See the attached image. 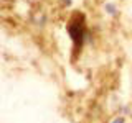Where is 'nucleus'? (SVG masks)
Returning a JSON list of instances; mask_svg holds the SVG:
<instances>
[{
    "label": "nucleus",
    "mask_w": 132,
    "mask_h": 123,
    "mask_svg": "<svg viewBox=\"0 0 132 123\" xmlns=\"http://www.w3.org/2000/svg\"><path fill=\"white\" fill-rule=\"evenodd\" d=\"M68 33L71 36L74 49H79L82 46V41L86 36V25H84V16L81 13H74L68 23Z\"/></svg>",
    "instance_id": "1"
},
{
    "label": "nucleus",
    "mask_w": 132,
    "mask_h": 123,
    "mask_svg": "<svg viewBox=\"0 0 132 123\" xmlns=\"http://www.w3.org/2000/svg\"><path fill=\"white\" fill-rule=\"evenodd\" d=\"M104 8H106V12H107L109 15H114V13H116V7H114V3H106Z\"/></svg>",
    "instance_id": "2"
},
{
    "label": "nucleus",
    "mask_w": 132,
    "mask_h": 123,
    "mask_svg": "<svg viewBox=\"0 0 132 123\" xmlns=\"http://www.w3.org/2000/svg\"><path fill=\"white\" fill-rule=\"evenodd\" d=\"M112 123H126V120H124L122 117H117V118H114Z\"/></svg>",
    "instance_id": "3"
}]
</instances>
